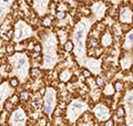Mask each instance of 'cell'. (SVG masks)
<instances>
[{
	"instance_id": "obj_1",
	"label": "cell",
	"mask_w": 133,
	"mask_h": 126,
	"mask_svg": "<svg viewBox=\"0 0 133 126\" xmlns=\"http://www.w3.org/2000/svg\"><path fill=\"white\" fill-rule=\"evenodd\" d=\"M83 35H84V30L83 29H78L75 32V41H77L78 46H79V50H81V47L83 45Z\"/></svg>"
},
{
	"instance_id": "obj_2",
	"label": "cell",
	"mask_w": 133,
	"mask_h": 126,
	"mask_svg": "<svg viewBox=\"0 0 133 126\" xmlns=\"http://www.w3.org/2000/svg\"><path fill=\"white\" fill-rule=\"evenodd\" d=\"M40 74H41V70H40L39 68L33 67V68H31L30 69V77L31 78H33V79L38 78V77L40 76Z\"/></svg>"
},
{
	"instance_id": "obj_3",
	"label": "cell",
	"mask_w": 133,
	"mask_h": 126,
	"mask_svg": "<svg viewBox=\"0 0 133 126\" xmlns=\"http://www.w3.org/2000/svg\"><path fill=\"white\" fill-rule=\"evenodd\" d=\"M24 119V114L21 112V110H19V112H17L15 114V117H13V121L17 122V123H20V122H22Z\"/></svg>"
},
{
	"instance_id": "obj_4",
	"label": "cell",
	"mask_w": 133,
	"mask_h": 126,
	"mask_svg": "<svg viewBox=\"0 0 133 126\" xmlns=\"http://www.w3.org/2000/svg\"><path fill=\"white\" fill-rule=\"evenodd\" d=\"M115 114H116V116L119 117V118H123V117L125 116V109H124V107L119 106V107L116 108V112H115Z\"/></svg>"
},
{
	"instance_id": "obj_5",
	"label": "cell",
	"mask_w": 133,
	"mask_h": 126,
	"mask_svg": "<svg viewBox=\"0 0 133 126\" xmlns=\"http://www.w3.org/2000/svg\"><path fill=\"white\" fill-rule=\"evenodd\" d=\"M70 77H71V74H70V72H68V70H63V72H62V74L60 75V79H61V80H63V81L69 80V79H70Z\"/></svg>"
},
{
	"instance_id": "obj_6",
	"label": "cell",
	"mask_w": 133,
	"mask_h": 126,
	"mask_svg": "<svg viewBox=\"0 0 133 126\" xmlns=\"http://www.w3.org/2000/svg\"><path fill=\"white\" fill-rule=\"evenodd\" d=\"M64 50H66V52H70L73 50V43L71 40H66V43H64Z\"/></svg>"
},
{
	"instance_id": "obj_7",
	"label": "cell",
	"mask_w": 133,
	"mask_h": 126,
	"mask_svg": "<svg viewBox=\"0 0 133 126\" xmlns=\"http://www.w3.org/2000/svg\"><path fill=\"white\" fill-rule=\"evenodd\" d=\"M13 108H15V105H13V104L11 103L10 101H7L6 103H4V109H6L8 113H11V112H12Z\"/></svg>"
},
{
	"instance_id": "obj_8",
	"label": "cell",
	"mask_w": 133,
	"mask_h": 126,
	"mask_svg": "<svg viewBox=\"0 0 133 126\" xmlns=\"http://www.w3.org/2000/svg\"><path fill=\"white\" fill-rule=\"evenodd\" d=\"M114 92H115V90H114V87H113V86H111V85L106 86V88L103 90V93H104L105 95H108V96H112Z\"/></svg>"
},
{
	"instance_id": "obj_9",
	"label": "cell",
	"mask_w": 133,
	"mask_h": 126,
	"mask_svg": "<svg viewBox=\"0 0 133 126\" xmlns=\"http://www.w3.org/2000/svg\"><path fill=\"white\" fill-rule=\"evenodd\" d=\"M113 87H114L115 92H122V90H123V83L117 80V81H115V83H114Z\"/></svg>"
},
{
	"instance_id": "obj_10",
	"label": "cell",
	"mask_w": 133,
	"mask_h": 126,
	"mask_svg": "<svg viewBox=\"0 0 133 126\" xmlns=\"http://www.w3.org/2000/svg\"><path fill=\"white\" fill-rule=\"evenodd\" d=\"M29 97H30V94H29V92H21V94H20V96H19V98H20V101H27L29 99Z\"/></svg>"
},
{
	"instance_id": "obj_11",
	"label": "cell",
	"mask_w": 133,
	"mask_h": 126,
	"mask_svg": "<svg viewBox=\"0 0 133 126\" xmlns=\"http://www.w3.org/2000/svg\"><path fill=\"white\" fill-rule=\"evenodd\" d=\"M51 24H52V18H50V17H46L43 19V21H42V25L44 27H50Z\"/></svg>"
},
{
	"instance_id": "obj_12",
	"label": "cell",
	"mask_w": 133,
	"mask_h": 126,
	"mask_svg": "<svg viewBox=\"0 0 133 126\" xmlns=\"http://www.w3.org/2000/svg\"><path fill=\"white\" fill-rule=\"evenodd\" d=\"M95 29L100 32H103L104 30H105V26H104L102 23H98L97 25H95Z\"/></svg>"
},
{
	"instance_id": "obj_13",
	"label": "cell",
	"mask_w": 133,
	"mask_h": 126,
	"mask_svg": "<svg viewBox=\"0 0 133 126\" xmlns=\"http://www.w3.org/2000/svg\"><path fill=\"white\" fill-rule=\"evenodd\" d=\"M9 84H10L11 87H18L19 85V80L17 78H10L9 79Z\"/></svg>"
},
{
	"instance_id": "obj_14",
	"label": "cell",
	"mask_w": 133,
	"mask_h": 126,
	"mask_svg": "<svg viewBox=\"0 0 133 126\" xmlns=\"http://www.w3.org/2000/svg\"><path fill=\"white\" fill-rule=\"evenodd\" d=\"M6 51H7V54H9V55L13 54V51H15V46L13 45H8L6 47Z\"/></svg>"
},
{
	"instance_id": "obj_15",
	"label": "cell",
	"mask_w": 133,
	"mask_h": 126,
	"mask_svg": "<svg viewBox=\"0 0 133 126\" xmlns=\"http://www.w3.org/2000/svg\"><path fill=\"white\" fill-rule=\"evenodd\" d=\"M72 109H73V112H80V110L82 109V105L80 103H77V104H73V106H72Z\"/></svg>"
},
{
	"instance_id": "obj_16",
	"label": "cell",
	"mask_w": 133,
	"mask_h": 126,
	"mask_svg": "<svg viewBox=\"0 0 133 126\" xmlns=\"http://www.w3.org/2000/svg\"><path fill=\"white\" fill-rule=\"evenodd\" d=\"M95 83H97V86L102 87V86H104V79L102 78V77H98L97 80H95Z\"/></svg>"
},
{
	"instance_id": "obj_17",
	"label": "cell",
	"mask_w": 133,
	"mask_h": 126,
	"mask_svg": "<svg viewBox=\"0 0 133 126\" xmlns=\"http://www.w3.org/2000/svg\"><path fill=\"white\" fill-rule=\"evenodd\" d=\"M19 97L17 96V95H12V96H11V98L9 99V101H11V103L13 104V105H16V104H18V101H19Z\"/></svg>"
},
{
	"instance_id": "obj_18",
	"label": "cell",
	"mask_w": 133,
	"mask_h": 126,
	"mask_svg": "<svg viewBox=\"0 0 133 126\" xmlns=\"http://www.w3.org/2000/svg\"><path fill=\"white\" fill-rule=\"evenodd\" d=\"M131 29V26H130V24H123L122 25V27H121V30L123 32H126V31H129V30Z\"/></svg>"
},
{
	"instance_id": "obj_19",
	"label": "cell",
	"mask_w": 133,
	"mask_h": 126,
	"mask_svg": "<svg viewBox=\"0 0 133 126\" xmlns=\"http://www.w3.org/2000/svg\"><path fill=\"white\" fill-rule=\"evenodd\" d=\"M55 17H57L58 19H63V18H66V12L64 11H58L57 14H55Z\"/></svg>"
},
{
	"instance_id": "obj_20",
	"label": "cell",
	"mask_w": 133,
	"mask_h": 126,
	"mask_svg": "<svg viewBox=\"0 0 133 126\" xmlns=\"http://www.w3.org/2000/svg\"><path fill=\"white\" fill-rule=\"evenodd\" d=\"M82 75H83V77H85V78H90L91 77V72L89 69H83L82 70Z\"/></svg>"
},
{
	"instance_id": "obj_21",
	"label": "cell",
	"mask_w": 133,
	"mask_h": 126,
	"mask_svg": "<svg viewBox=\"0 0 133 126\" xmlns=\"http://www.w3.org/2000/svg\"><path fill=\"white\" fill-rule=\"evenodd\" d=\"M81 12H82V15H84V16H90V15H91L90 9H88V8H82Z\"/></svg>"
},
{
	"instance_id": "obj_22",
	"label": "cell",
	"mask_w": 133,
	"mask_h": 126,
	"mask_svg": "<svg viewBox=\"0 0 133 126\" xmlns=\"http://www.w3.org/2000/svg\"><path fill=\"white\" fill-rule=\"evenodd\" d=\"M41 49H42V47H41V45H40V44H35L34 47H33L34 52H40V51H41Z\"/></svg>"
},
{
	"instance_id": "obj_23",
	"label": "cell",
	"mask_w": 133,
	"mask_h": 126,
	"mask_svg": "<svg viewBox=\"0 0 133 126\" xmlns=\"http://www.w3.org/2000/svg\"><path fill=\"white\" fill-rule=\"evenodd\" d=\"M104 43V45H108L106 43H109V41H111V36L110 35H105L104 36V38H103V40H102Z\"/></svg>"
},
{
	"instance_id": "obj_24",
	"label": "cell",
	"mask_w": 133,
	"mask_h": 126,
	"mask_svg": "<svg viewBox=\"0 0 133 126\" xmlns=\"http://www.w3.org/2000/svg\"><path fill=\"white\" fill-rule=\"evenodd\" d=\"M103 126H114V122H113V119H108Z\"/></svg>"
},
{
	"instance_id": "obj_25",
	"label": "cell",
	"mask_w": 133,
	"mask_h": 126,
	"mask_svg": "<svg viewBox=\"0 0 133 126\" xmlns=\"http://www.w3.org/2000/svg\"><path fill=\"white\" fill-rule=\"evenodd\" d=\"M61 109H62V108L58 107V108H57V109H55V110H54V116H55V117H59V116H60V115H61V114H62V110H61Z\"/></svg>"
},
{
	"instance_id": "obj_26",
	"label": "cell",
	"mask_w": 133,
	"mask_h": 126,
	"mask_svg": "<svg viewBox=\"0 0 133 126\" xmlns=\"http://www.w3.org/2000/svg\"><path fill=\"white\" fill-rule=\"evenodd\" d=\"M6 118H7V114H6V113H2V114L0 115V124L4 123V121H6Z\"/></svg>"
},
{
	"instance_id": "obj_27",
	"label": "cell",
	"mask_w": 133,
	"mask_h": 126,
	"mask_svg": "<svg viewBox=\"0 0 133 126\" xmlns=\"http://www.w3.org/2000/svg\"><path fill=\"white\" fill-rule=\"evenodd\" d=\"M99 44V40H98L97 38H91V46H93V47H95V46Z\"/></svg>"
},
{
	"instance_id": "obj_28",
	"label": "cell",
	"mask_w": 133,
	"mask_h": 126,
	"mask_svg": "<svg viewBox=\"0 0 133 126\" xmlns=\"http://www.w3.org/2000/svg\"><path fill=\"white\" fill-rule=\"evenodd\" d=\"M24 63H26V60H24V58H20L19 59V65H18V68H21V66H23L24 65Z\"/></svg>"
},
{
	"instance_id": "obj_29",
	"label": "cell",
	"mask_w": 133,
	"mask_h": 126,
	"mask_svg": "<svg viewBox=\"0 0 133 126\" xmlns=\"http://www.w3.org/2000/svg\"><path fill=\"white\" fill-rule=\"evenodd\" d=\"M22 35V30L21 29H17L16 30V38H20Z\"/></svg>"
},
{
	"instance_id": "obj_30",
	"label": "cell",
	"mask_w": 133,
	"mask_h": 126,
	"mask_svg": "<svg viewBox=\"0 0 133 126\" xmlns=\"http://www.w3.org/2000/svg\"><path fill=\"white\" fill-rule=\"evenodd\" d=\"M46 123H47V121L44 118H42V119H40L39 121V125L40 126H46Z\"/></svg>"
},
{
	"instance_id": "obj_31",
	"label": "cell",
	"mask_w": 133,
	"mask_h": 126,
	"mask_svg": "<svg viewBox=\"0 0 133 126\" xmlns=\"http://www.w3.org/2000/svg\"><path fill=\"white\" fill-rule=\"evenodd\" d=\"M12 35H13V30H12V29H9V31H8V34H7V36H8L9 38L11 39V38H12V37H13Z\"/></svg>"
},
{
	"instance_id": "obj_32",
	"label": "cell",
	"mask_w": 133,
	"mask_h": 126,
	"mask_svg": "<svg viewBox=\"0 0 133 126\" xmlns=\"http://www.w3.org/2000/svg\"><path fill=\"white\" fill-rule=\"evenodd\" d=\"M88 55H89V56H94V49L90 48V49L88 50Z\"/></svg>"
},
{
	"instance_id": "obj_33",
	"label": "cell",
	"mask_w": 133,
	"mask_h": 126,
	"mask_svg": "<svg viewBox=\"0 0 133 126\" xmlns=\"http://www.w3.org/2000/svg\"><path fill=\"white\" fill-rule=\"evenodd\" d=\"M44 94H46V89H44V88H40V90H39V95L43 96Z\"/></svg>"
},
{
	"instance_id": "obj_34",
	"label": "cell",
	"mask_w": 133,
	"mask_h": 126,
	"mask_svg": "<svg viewBox=\"0 0 133 126\" xmlns=\"http://www.w3.org/2000/svg\"><path fill=\"white\" fill-rule=\"evenodd\" d=\"M129 40H130V41H133V34H130V35H129Z\"/></svg>"
},
{
	"instance_id": "obj_35",
	"label": "cell",
	"mask_w": 133,
	"mask_h": 126,
	"mask_svg": "<svg viewBox=\"0 0 133 126\" xmlns=\"http://www.w3.org/2000/svg\"><path fill=\"white\" fill-rule=\"evenodd\" d=\"M2 14H3V8H2V7H0V16H1Z\"/></svg>"
},
{
	"instance_id": "obj_36",
	"label": "cell",
	"mask_w": 133,
	"mask_h": 126,
	"mask_svg": "<svg viewBox=\"0 0 133 126\" xmlns=\"http://www.w3.org/2000/svg\"><path fill=\"white\" fill-rule=\"evenodd\" d=\"M12 8H15V9H17V8H18V3L16 2L15 5H12Z\"/></svg>"
},
{
	"instance_id": "obj_37",
	"label": "cell",
	"mask_w": 133,
	"mask_h": 126,
	"mask_svg": "<svg viewBox=\"0 0 133 126\" xmlns=\"http://www.w3.org/2000/svg\"><path fill=\"white\" fill-rule=\"evenodd\" d=\"M2 2L3 3H9L10 2V0H2Z\"/></svg>"
},
{
	"instance_id": "obj_38",
	"label": "cell",
	"mask_w": 133,
	"mask_h": 126,
	"mask_svg": "<svg viewBox=\"0 0 133 126\" xmlns=\"http://www.w3.org/2000/svg\"><path fill=\"white\" fill-rule=\"evenodd\" d=\"M2 43H3V39H2V38H0V46L2 45Z\"/></svg>"
},
{
	"instance_id": "obj_39",
	"label": "cell",
	"mask_w": 133,
	"mask_h": 126,
	"mask_svg": "<svg viewBox=\"0 0 133 126\" xmlns=\"http://www.w3.org/2000/svg\"><path fill=\"white\" fill-rule=\"evenodd\" d=\"M119 126H128L126 124H121V125H119Z\"/></svg>"
},
{
	"instance_id": "obj_40",
	"label": "cell",
	"mask_w": 133,
	"mask_h": 126,
	"mask_svg": "<svg viewBox=\"0 0 133 126\" xmlns=\"http://www.w3.org/2000/svg\"><path fill=\"white\" fill-rule=\"evenodd\" d=\"M2 81V76H0V83Z\"/></svg>"
}]
</instances>
